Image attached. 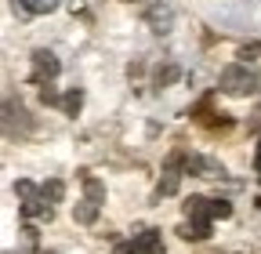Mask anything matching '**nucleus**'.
Here are the masks:
<instances>
[{
    "label": "nucleus",
    "instance_id": "obj_5",
    "mask_svg": "<svg viewBox=\"0 0 261 254\" xmlns=\"http://www.w3.org/2000/svg\"><path fill=\"white\" fill-rule=\"evenodd\" d=\"M181 211H185V221H214V200L207 196H189Z\"/></svg>",
    "mask_w": 261,
    "mask_h": 254
},
{
    "label": "nucleus",
    "instance_id": "obj_10",
    "mask_svg": "<svg viewBox=\"0 0 261 254\" xmlns=\"http://www.w3.org/2000/svg\"><path fill=\"white\" fill-rule=\"evenodd\" d=\"M80 106H84V91H80V87H73V91H65V94H62V106H58V109H62L65 116H76V113H80Z\"/></svg>",
    "mask_w": 261,
    "mask_h": 254
},
{
    "label": "nucleus",
    "instance_id": "obj_15",
    "mask_svg": "<svg viewBox=\"0 0 261 254\" xmlns=\"http://www.w3.org/2000/svg\"><path fill=\"white\" fill-rule=\"evenodd\" d=\"M174 77H178V66H160V73H156V80H160V84H171Z\"/></svg>",
    "mask_w": 261,
    "mask_h": 254
},
{
    "label": "nucleus",
    "instance_id": "obj_18",
    "mask_svg": "<svg viewBox=\"0 0 261 254\" xmlns=\"http://www.w3.org/2000/svg\"><path fill=\"white\" fill-rule=\"evenodd\" d=\"M257 178H261V171H257Z\"/></svg>",
    "mask_w": 261,
    "mask_h": 254
},
{
    "label": "nucleus",
    "instance_id": "obj_8",
    "mask_svg": "<svg viewBox=\"0 0 261 254\" xmlns=\"http://www.w3.org/2000/svg\"><path fill=\"white\" fill-rule=\"evenodd\" d=\"M135 243H138V254H163V236H160V229H142V233L135 236Z\"/></svg>",
    "mask_w": 261,
    "mask_h": 254
},
{
    "label": "nucleus",
    "instance_id": "obj_14",
    "mask_svg": "<svg viewBox=\"0 0 261 254\" xmlns=\"http://www.w3.org/2000/svg\"><path fill=\"white\" fill-rule=\"evenodd\" d=\"M40 102H44V106H62V94L47 84V87H40Z\"/></svg>",
    "mask_w": 261,
    "mask_h": 254
},
{
    "label": "nucleus",
    "instance_id": "obj_7",
    "mask_svg": "<svg viewBox=\"0 0 261 254\" xmlns=\"http://www.w3.org/2000/svg\"><path fill=\"white\" fill-rule=\"evenodd\" d=\"M58 8V0H15V15H51Z\"/></svg>",
    "mask_w": 261,
    "mask_h": 254
},
{
    "label": "nucleus",
    "instance_id": "obj_16",
    "mask_svg": "<svg viewBox=\"0 0 261 254\" xmlns=\"http://www.w3.org/2000/svg\"><path fill=\"white\" fill-rule=\"evenodd\" d=\"M113 254H138V243H135V240H120V243L113 247Z\"/></svg>",
    "mask_w": 261,
    "mask_h": 254
},
{
    "label": "nucleus",
    "instance_id": "obj_9",
    "mask_svg": "<svg viewBox=\"0 0 261 254\" xmlns=\"http://www.w3.org/2000/svg\"><path fill=\"white\" fill-rule=\"evenodd\" d=\"M178 236L181 240H211V221H181L178 225Z\"/></svg>",
    "mask_w": 261,
    "mask_h": 254
},
{
    "label": "nucleus",
    "instance_id": "obj_11",
    "mask_svg": "<svg viewBox=\"0 0 261 254\" xmlns=\"http://www.w3.org/2000/svg\"><path fill=\"white\" fill-rule=\"evenodd\" d=\"M84 193H87V200H91V204H98V207L106 204V185L98 182L94 174H84Z\"/></svg>",
    "mask_w": 261,
    "mask_h": 254
},
{
    "label": "nucleus",
    "instance_id": "obj_17",
    "mask_svg": "<svg viewBox=\"0 0 261 254\" xmlns=\"http://www.w3.org/2000/svg\"><path fill=\"white\" fill-rule=\"evenodd\" d=\"M254 164H257V171H261V142H257V153H254Z\"/></svg>",
    "mask_w": 261,
    "mask_h": 254
},
{
    "label": "nucleus",
    "instance_id": "obj_13",
    "mask_svg": "<svg viewBox=\"0 0 261 254\" xmlns=\"http://www.w3.org/2000/svg\"><path fill=\"white\" fill-rule=\"evenodd\" d=\"M40 189H44V196H47V204H58V200L65 196V185H62L58 178H51V182H44Z\"/></svg>",
    "mask_w": 261,
    "mask_h": 254
},
{
    "label": "nucleus",
    "instance_id": "obj_3",
    "mask_svg": "<svg viewBox=\"0 0 261 254\" xmlns=\"http://www.w3.org/2000/svg\"><path fill=\"white\" fill-rule=\"evenodd\" d=\"M58 73H62V62H58L51 51H44V47H40V51H33V73H29V80H33V84L47 87Z\"/></svg>",
    "mask_w": 261,
    "mask_h": 254
},
{
    "label": "nucleus",
    "instance_id": "obj_6",
    "mask_svg": "<svg viewBox=\"0 0 261 254\" xmlns=\"http://www.w3.org/2000/svg\"><path fill=\"white\" fill-rule=\"evenodd\" d=\"M185 171H189V174H203V178H221V174H225V167H221L218 160H211V156H200V153L185 156Z\"/></svg>",
    "mask_w": 261,
    "mask_h": 254
},
{
    "label": "nucleus",
    "instance_id": "obj_1",
    "mask_svg": "<svg viewBox=\"0 0 261 254\" xmlns=\"http://www.w3.org/2000/svg\"><path fill=\"white\" fill-rule=\"evenodd\" d=\"M221 91L232 94V98H243V94H254L257 91V73L250 66H225L221 69Z\"/></svg>",
    "mask_w": 261,
    "mask_h": 254
},
{
    "label": "nucleus",
    "instance_id": "obj_2",
    "mask_svg": "<svg viewBox=\"0 0 261 254\" xmlns=\"http://www.w3.org/2000/svg\"><path fill=\"white\" fill-rule=\"evenodd\" d=\"M15 193H18V200H22V214L25 218H55V207L47 204V196H44V189H37L33 182H15Z\"/></svg>",
    "mask_w": 261,
    "mask_h": 254
},
{
    "label": "nucleus",
    "instance_id": "obj_12",
    "mask_svg": "<svg viewBox=\"0 0 261 254\" xmlns=\"http://www.w3.org/2000/svg\"><path fill=\"white\" fill-rule=\"evenodd\" d=\"M98 211H102V207H98V204H91V200H80V204L73 207V218L80 221V225H91V221L98 218Z\"/></svg>",
    "mask_w": 261,
    "mask_h": 254
},
{
    "label": "nucleus",
    "instance_id": "obj_4",
    "mask_svg": "<svg viewBox=\"0 0 261 254\" xmlns=\"http://www.w3.org/2000/svg\"><path fill=\"white\" fill-rule=\"evenodd\" d=\"M145 18H149V26H152V33H171V22H174V15H171V8L163 4V0H149L145 4Z\"/></svg>",
    "mask_w": 261,
    "mask_h": 254
}]
</instances>
